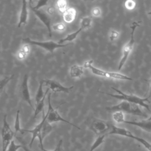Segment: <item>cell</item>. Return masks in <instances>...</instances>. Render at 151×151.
I'll return each mask as SVG.
<instances>
[{
    "mask_svg": "<svg viewBox=\"0 0 151 151\" xmlns=\"http://www.w3.org/2000/svg\"><path fill=\"white\" fill-rule=\"evenodd\" d=\"M43 80H42L40 81V84H39V87L37 89V93L35 94V104H37L38 102L40 101V100L44 97L45 95V93L43 91Z\"/></svg>",
    "mask_w": 151,
    "mask_h": 151,
    "instance_id": "21",
    "label": "cell"
},
{
    "mask_svg": "<svg viewBox=\"0 0 151 151\" xmlns=\"http://www.w3.org/2000/svg\"><path fill=\"white\" fill-rule=\"evenodd\" d=\"M112 117L114 122L119 123H123L124 121L125 120L124 113L122 111H120L113 112L112 114Z\"/></svg>",
    "mask_w": 151,
    "mask_h": 151,
    "instance_id": "25",
    "label": "cell"
},
{
    "mask_svg": "<svg viewBox=\"0 0 151 151\" xmlns=\"http://www.w3.org/2000/svg\"><path fill=\"white\" fill-rule=\"evenodd\" d=\"M63 144V140L61 139L60 140V141L58 142L57 147V151H61V146Z\"/></svg>",
    "mask_w": 151,
    "mask_h": 151,
    "instance_id": "35",
    "label": "cell"
},
{
    "mask_svg": "<svg viewBox=\"0 0 151 151\" xmlns=\"http://www.w3.org/2000/svg\"><path fill=\"white\" fill-rule=\"evenodd\" d=\"M148 14H149V15H151V9H150V11L148 12Z\"/></svg>",
    "mask_w": 151,
    "mask_h": 151,
    "instance_id": "41",
    "label": "cell"
},
{
    "mask_svg": "<svg viewBox=\"0 0 151 151\" xmlns=\"http://www.w3.org/2000/svg\"><path fill=\"white\" fill-rule=\"evenodd\" d=\"M52 28L55 31H63L65 29L66 26L63 23H57L52 26Z\"/></svg>",
    "mask_w": 151,
    "mask_h": 151,
    "instance_id": "29",
    "label": "cell"
},
{
    "mask_svg": "<svg viewBox=\"0 0 151 151\" xmlns=\"http://www.w3.org/2000/svg\"><path fill=\"white\" fill-rule=\"evenodd\" d=\"M53 127L51 125L50 123H48L46 119L44 122V123L42 124L41 131V137L42 140H44V139L50 133V132L52 130Z\"/></svg>",
    "mask_w": 151,
    "mask_h": 151,
    "instance_id": "20",
    "label": "cell"
},
{
    "mask_svg": "<svg viewBox=\"0 0 151 151\" xmlns=\"http://www.w3.org/2000/svg\"><path fill=\"white\" fill-rule=\"evenodd\" d=\"M56 5L60 12L62 13L67 9V2L66 1H58L56 2Z\"/></svg>",
    "mask_w": 151,
    "mask_h": 151,
    "instance_id": "26",
    "label": "cell"
},
{
    "mask_svg": "<svg viewBox=\"0 0 151 151\" xmlns=\"http://www.w3.org/2000/svg\"><path fill=\"white\" fill-rule=\"evenodd\" d=\"M140 22L138 21H134L132 24V25L130 26L131 29V32H130V38L128 42L123 47V50H122V58L119 61V65H118V70H120L122 69L123 66L126 63L130 52H132L133 45L134 44V32L137 27H139Z\"/></svg>",
    "mask_w": 151,
    "mask_h": 151,
    "instance_id": "3",
    "label": "cell"
},
{
    "mask_svg": "<svg viewBox=\"0 0 151 151\" xmlns=\"http://www.w3.org/2000/svg\"><path fill=\"white\" fill-rule=\"evenodd\" d=\"M91 14L94 17H100L101 14V10L99 7H94L92 9Z\"/></svg>",
    "mask_w": 151,
    "mask_h": 151,
    "instance_id": "32",
    "label": "cell"
},
{
    "mask_svg": "<svg viewBox=\"0 0 151 151\" xmlns=\"http://www.w3.org/2000/svg\"><path fill=\"white\" fill-rule=\"evenodd\" d=\"M22 149H23V150H24V151H31L27 146H25V145H24L23 142H22Z\"/></svg>",
    "mask_w": 151,
    "mask_h": 151,
    "instance_id": "36",
    "label": "cell"
},
{
    "mask_svg": "<svg viewBox=\"0 0 151 151\" xmlns=\"http://www.w3.org/2000/svg\"><path fill=\"white\" fill-rule=\"evenodd\" d=\"M7 83V81L5 79L0 80V93L2 91L3 89L6 86Z\"/></svg>",
    "mask_w": 151,
    "mask_h": 151,
    "instance_id": "33",
    "label": "cell"
},
{
    "mask_svg": "<svg viewBox=\"0 0 151 151\" xmlns=\"http://www.w3.org/2000/svg\"><path fill=\"white\" fill-rule=\"evenodd\" d=\"M106 136V134L99 136L96 138V139L95 140V141L93 142V145H91V147H90L89 151H94V150H96L99 146H100V145L104 142Z\"/></svg>",
    "mask_w": 151,
    "mask_h": 151,
    "instance_id": "23",
    "label": "cell"
},
{
    "mask_svg": "<svg viewBox=\"0 0 151 151\" xmlns=\"http://www.w3.org/2000/svg\"><path fill=\"white\" fill-rule=\"evenodd\" d=\"M22 147V145H18L15 143L14 140H12L7 149V151H18L19 149H21Z\"/></svg>",
    "mask_w": 151,
    "mask_h": 151,
    "instance_id": "27",
    "label": "cell"
},
{
    "mask_svg": "<svg viewBox=\"0 0 151 151\" xmlns=\"http://www.w3.org/2000/svg\"><path fill=\"white\" fill-rule=\"evenodd\" d=\"M19 110H18L17 113H16V116H15V123H14V129H15V135L19 132L21 133H23V130L22 129L21 127V124H20V119H19Z\"/></svg>",
    "mask_w": 151,
    "mask_h": 151,
    "instance_id": "24",
    "label": "cell"
},
{
    "mask_svg": "<svg viewBox=\"0 0 151 151\" xmlns=\"http://www.w3.org/2000/svg\"><path fill=\"white\" fill-rule=\"evenodd\" d=\"M40 147L41 151H50V150H47V149H45L44 147V146H40ZM57 147L56 146V147L55 148V149H54V150H52V151H57Z\"/></svg>",
    "mask_w": 151,
    "mask_h": 151,
    "instance_id": "37",
    "label": "cell"
},
{
    "mask_svg": "<svg viewBox=\"0 0 151 151\" xmlns=\"http://www.w3.org/2000/svg\"><path fill=\"white\" fill-rule=\"evenodd\" d=\"M112 89H113L117 93V94H110L108 93H104L103 91H99L100 93L104 94H107L109 96H111L114 98H116L119 100H122L123 101H126L129 103H132L133 104H136L139 105V106H142L145 109H146L147 110H149V112L151 113V110L149 108V104L146 103V101H149V97H145V98H142L140 97L139 96H137L134 94H127L124 93V92L120 90H119L115 87H111Z\"/></svg>",
    "mask_w": 151,
    "mask_h": 151,
    "instance_id": "1",
    "label": "cell"
},
{
    "mask_svg": "<svg viewBox=\"0 0 151 151\" xmlns=\"http://www.w3.org/2000/svg\"><path fill=\"white\" fill-rule=\"evenodd\" d=\"M48 12L49 14H52L54 12V9L52 7H50V8H48Z\"/></svg>",
    "mask_w": 151,
    "mask_h": 151,
    "instance_id": "38",
    "label": "cell"
},
{
    "mask_svg": "<svg viewBox=\"0 0 151 151\" xmlns=\"http://www.w3.org/2000/svg\"><path fill=\"white\" fill-rule=\"evenodd\" d=\"M1 134L2 139L1 151H7L11 141L13 140L15 133L12 131L9 124L8 122L6 115H5L4 117Z\"/></svg>",
    "mask_w": 151,
    "mask_h": 151,
    "instance_id": "5",
    "label": "cell"
},
{
    "mask_svg": "<svg viewBox=\"0 0 151 151\" xmlns=\"http://www.w3.org/2000/svg\"><path fill=\"white\" fill-rule=\"evenodd\" d=\"M81 31H82V29L80 28H79V29H78L76 31L67 35L64 38L61 39L57 42L60 44H65V42H71L77 38V35L79 34V33Z\"/></svg>",
    "mask_w": 151,
    "mask_h": 151,
    "instance_id": "18",
    "label": "cell"
},
{
    "mask_svg": "<svg viewBox=\"0 0 151 151\" xmlns=\"http://www.w3.org/2000/svg\"><path fill=\"white\" fill-rule=\"evenodd\" d=\"M92 24V18L91 17H85L81 18L80 21V28L83 29L89 28Z\"/></svg>",
    "mask_w": 151,
    "mask_h": 151,
    "instance_id": "22",
    "label": "cell"
},
{
    "mask_svg": "<svg viewBox=\"0 0 151 151\" xmlns=\"http://www.w3.org/2000/svg\"><path fill=\"white\" fill-rule=\"evenodd\" d=\"M127 137L129 138H131L133 139L136 141H137L138 142L140 143L146 149H147L149 151H151V143H150L149 142H147V140H146L145 139L137 137L136 136H134L133 133H132L131 132L129 131V132L128 133V134L126 136Z\"/></svg>",
    "mask_w": 151,
    "mask_h": 151,
    "instance_id": "17",
    "label": "cell"
},
{
    "mask_svg": "<svg viewBox=\"0 0 151 151\" xmlns=\"http://www.w3.org/2000/svg\"><path fill=\"white\" fill-rule=\"evenodd\" d=\"M91 72L98 76L105 77V78H113L115 80H132V78L128 76H126L125 74L119 73H116V72H109L107 71L103 70L101 69H100L99 68H97L93 65H91L88 68Z\"/></svg>",
    "mask_w": 151,
    "mask_h": 151,
    "instance_id": "7",
    "label": "cell"
},
{
    "mask_svg": "<svg viewBox=\"0 0 151 151\" xmlns=\"http://www.w3.org/2000/svg\"><path fill=\"white\" fill-rule=\"evenodd\" d=\"M44 85L47 87L48 89L51 90L52 91L57 92H63V93H69L73 88L74 86L65 87L61 84L58 81L53 80H42Z\"/></svg>",
    "mask_w": 151,
    "mask_h": 151,
    "instance_id": "10",
    "label": "cell"
},
{
    "mask_svg": "<svg viewBox=\"0 0 151 151\" xmlns=\"http://www.w3.org/2000/svg\"><path fill=\"white\" fill-rule=\"evenodd\" d=\"M136 5V2L134 1L129 0V1H125V2H124L125 8L129 11L133 10L135 8Z\"/></svg>",
    "mask_w": 151,
    "mask_h": 151,
    "instance_id": "28",
    "label": "cell"
},
{
    "mask_svg": "<svg viewBox=\"0 0 151 151\" xmlns=\"http://www.w3.org/2000/svg\"><path fill=\"white\" fill-rule=\"evenodd\" d=\"M123 123L139 127L142 130L147 132L151 133V121L145 120L137 122V121H130V120H125Z\"/></svg>",
    "mask_w": 151,
    "mask_h": 151,
    "instance_id": "14",
    "label": "cell"
},
{
    "mask_svg": "<svg viewBox=\"0 0 151 151\" xmlns=\"http://www.w3.org/2000/svg\"><path fill=\"white\" fill-rule=\"evenodd\" d=\"M46 116V120L51 123H54V122H62L66 123L71 126H73V127L80 130V128L78 127L77 126L75 125L74 124L70 122L69 121L65 120L64 119L57 111V110L53 107L52 106V104L51 103V93H49L48 94V110L47 111V113L45 114Z\"/></svg>",
    "mask_w": 151,
    "mask_h": 151,
    "instance_id": "6",
    "label": "cell"
},
{
    "mask_svg": "<svg viewBox=\"0 0 151 151\" xmlns=\"http://www.w3.org/2000/svg\"><path fill=\"white\" fill-rule=\"evenodd\" d=\"M77 16V11L74 8H68L63 13V17L64 21L66 23H71L73 22Z\"/></svg>",
    "mask_w": 151,
    "mask_h": 151,
    "instance_id": "15",
    "label": "cell"
},
{
    "mask_svg": "<svg viewBox=\"0 0 151 151\" xmlns=\"http://www.w3.org/2000/svg\"><path fill=\"white\" fill-rule=\"evenodd\" d=\"M28 78L29 77L27 74L24 75L21 86V93L23 100H24L29 106L33 107L28 87Z\"/></svg>",
    "mask_w": 151,
    "mask_h": 151,
    "instance_id": "12",
    "label": "cell"
},
{
    "mask_svg": "<svg viewBox=\"0 0 151 151\" xmlns=\"http://www.w3.org/2000/svg\"><path fill=\"white\" fill-rule=\"evenodd\" d=\"M111 127V124L106 121L101 120H96L92 123L91 126V129L95 134L100 136L110 129Z\"/></svg>",
    "mask_w": 151,
    "mask_h": 151,
    "instance_id": "11",
    "label": "cell"
},
{
    "mask_svg": "<svg viewBox=\"0 0 151 151\" xmlns=\"http://www.w3.org/2000/svg\"><path fill=\"white\" fill-rule=\"evenodd\" d=\"M149 99L150 100V103H151V88H150V93H149V96H148Z\"/></svg>",
    "mask_w": 151,
    "mask_h": 151,
    "instance_id": "39",
    "label": "cell"
},
{
    "mask_svg": "<svg viewBox=\"0 0 151 151\" xmlns=\"http://www.w3.org/2000/svg\"><path fill=\"white\" fill-rule=\"evenodd\" d=\"M42 118L41 121L35 126V127L32 129L31 130H27V129H22L23 132H28L31 134V141L29 142V146L30 148H31L32 144L35 140V139L36 138H38L39 142H40V146H44L43 145V141L41 139V128L42 126V124L44 123V122L45 121V120L46 119V116L45 114L44 111H42Z\"/></svg>",
    "mask_w": 151,
    "mask_h": 151,
    "instance_id": "8",
    "label": "cell"
},
{
    "mask_svg": "<svg viewBox=\"0 0 151 151\" xmlns=\"http://www.w3.org/2000/svg\"><path fill=\"white\" fill-rule=\"evenodd\" d=\"M84 73V68L80 65H73L70 69V75L72 78H79Z\"/></svg>",
    "mask_w": 151,
    "mask_h": 151,
    "instance_id": "16",
    "label": "cell"
},
{
    "mask_svg": "<svg viewBox=\"0 0 151 151\" xmlns=\"http://www.w3.org/2000/svg\"><path fill=\"white\" fill-rule=\"evenodd\" d=\"M120 35V34L118 31L116 30L111 31L110 35H109V40L110 41H114V40H117Z\"/></svg>",
    "mask_w": 151,
    "mask_h": 151,
    "instance_id": "30",
    "label": "cell"
},
{
    "mask_svg": "<svg viewBox=\"0 0 151 151\" xmlns=\"http://www.w3.org/2000/svg\"><path fill=\"white\" fill-rule=\"evenodd\" d=\"M49 91V89H47L46 91L45 92V95L44 96V97L40 100V102H38L37 104H35V111H34V116H33V119H35L37 116H38V114L40 113V112H42L44 110V103H45V97L48 93Z\"/></svg>",
    "mask_w": 151,
    "mask_h": 151,
    "instance_id": "19",
    "label": "cell"
},
{
    "mask_svg": "<svg viewBox=\"0 0 151 151\" xmlns=\"http://www.w3.org/2000/svg\"><path fill=\"white\" fill-rule=\"evenodd\" d=\"M29 6L32 11L35 14V15L39 18V19L44 24L46 27L47 31L48 32L49 36L51 37L52 36V26L51 24V18L50 16L44 11L40 9H35L33 8L32 4L30 1H29Z\"/></svg>",
    "mask_w": 151,
    "mask_h": 151,
    "instance_id": "9",
    "label": "cell"
},
{
    "mask_svg": "<svg viewBox=\"0 0 151 151\" xmlns=\"http://www.w3.org/2000/svg\"><path fill=\"white\" fill-rule=\"evenodd\" d=\"M146 120H149V121H151V116H150L148 119H147Z\"/></svg>",
    "mask_w": 151,
    "mask_h": 151,
    "instance_id": "40",
    "label": "cell"
},
{
    "mask_svg": "<svg viewBox=\"0 0 151 151\" xmlns=\"http://www.w3.org/2000/svg\"><path fill=\"white\" fill-rule=\"evenodd\" d=\"M93 60H89L87 61H86L84 64H83V68H89L90 66L93 65Z\"/></svg>",
    "mask_w": 151,
    "mask_h": 151,
    "instance_id": "34",
    "label": "cell"
},
{
    "mask_svg": "<svg viewBox=\"0 0 151 151\" xmlns=\"http://www.w3.org/2000/svg\"><path fill=\"white\" fill-rule=\"evenodd\" d=\"M47 4H48L47 0H40V1H37L36 5L35 6H32V7L35 9H40V8L47 5Z\"/></svg>",
    "mask_w": 151,
    "mask_h": 151,
    "instance_id": "31",
    "label": "cell"
},
{
    "mask_svg": "<svg viewBox=\"0 0 151 151\" xmlns=\"http://www.w3.org/2000/svg\"><path fill=\"white\" fill-rule=\"evenodd\" d=\"M23 42L27 44H30L33 45L38 46L46 51L52 53L55 50L59 48H63L69 46L70 45L73 44L72 42H67L63 44H58L57 42H54L53 41H38L35 40H32L29 38H25L22 40Z\"/></svg>",
    "mask_w": 151,
    "mask_h": 151,
    "instance_id": "4",
    "label": "cell"
},
{
    "mask_svg": "<svg viewBox=\"0 0 151 151\" xmlns=\"http://www.w3.org/2000/svg\"><path fill=\"white\" fill-rule=\"evenodd\" d=\"M28 2L27 1H22V5L21 12L19 17V22L18 24V27L19 28L22 25H25L27 22L28 17Z\"/></svg>",
    "mask_w": 151,
    "mask_h": 151,
    "instance_id": "13",
    "label": "cell"
},
{
    "mask_svg": "<svg viewBox=\"0 0 151 151\" xmlns=\"http://www.w3.org/2000/svg\"><path fill=\"white\" fill-rule=\"evenodd\" d=\"M106 109L109 111L114 112L117 111H122L123 113H126L127 114H130L143 117H147V114L140 109L139 105L126 101H122V102L116 105L107 107H106Z\"/></svg>",
    "mask_w": 151,
    "mask_h": 151,
    "instance_id": "2",
    "label": "cell"
}]
</instances>
